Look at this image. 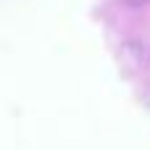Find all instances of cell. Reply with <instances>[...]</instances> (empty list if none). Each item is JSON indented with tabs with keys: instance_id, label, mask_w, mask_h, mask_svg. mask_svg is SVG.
<instances>
[{
	"instance_id": "obj_1",
	"label": "cell",
	"mask_w": 150,
	"mask_h": 150,
	"mask_svg": "<svg viewBox=\"0 0 150 150\" xmlns=\"http://www.w3.org/2000/svg\"><path fill=\"white\" fill-rule=\"evenodd\" d=\"M124 5H129V8H140V5H148L150 0H121Z\"/></svg>"
}]
</instances>
